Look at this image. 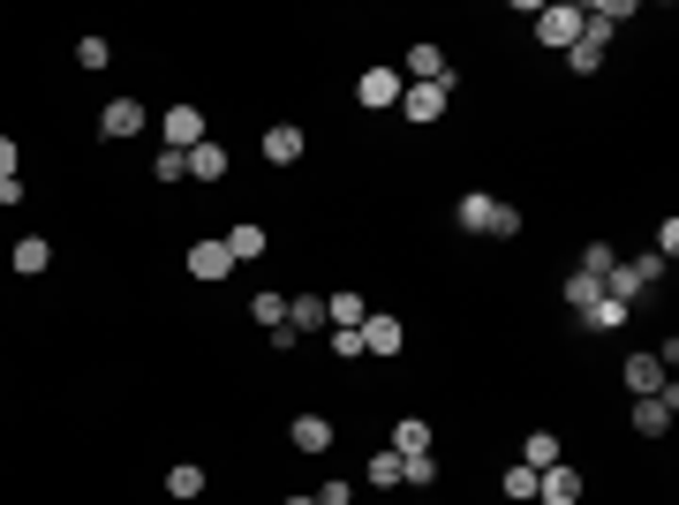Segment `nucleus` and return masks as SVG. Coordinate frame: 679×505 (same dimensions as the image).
I'll list each match as a JSON object with an SVG mask.
<instances>
[{
	"label": "nucleus",
	"instance_id": "obj_18",
	"mask_svg": "<svg viewBox=\"0 0 679 505\" xmlns=\"http://www.w3.org/2000/svg\"><path fill=\"white\" fill-rule=\"evenodd\" d=\"M219 242H227V256H234V264H250V256H264V242H272V234H264L257 219H242V227H227Z\"/></svg>",
	"mask_w": 679,
	"mask_h": 505
},
{
	"label": "nucleus",
	"instance_id": "obj_31",
	"mask_svg": "<svg viewBox=\"0 0 679 505\" xmlns=\"http://www.w3.org/2000/svg\"><path fill=\"white\" fill-rule=\"evenodd\" d=\"M250 317L264 325V333H272V325H288V295H257V302H250Z\"/></svg>",
	"mask_w": 679,
	"mask_h": 505
},
{
	"label": "nucleus",
	"instance_id": "obj_32",
	"mask_svg": "<svg viewBox=\"0 0 679 505\" xmlns=\"http://www.w3.org/2000/svg\"><path fill=\"white\" fill-rule=\"evenodd\" d=\"M333 355L340 362H363V325H333Z\"/></svg>",
	"mask_w": 679,
	"mask_h": 505
},
{
	"label": "nucleus",
	"instance_id": "obj_19",
	"mask_svg": "<svg viewBox=\"0 0 679 505\" xmlns=\"http://www.w3.org/2000/svg\"><path fill=\"white\" fill-rule=\"evenodd\" d=\"M596 302H604V280H589V272H566V309H574V325L589 317Z\"/></svg>",
	"mask_w": 679,
	"mask_h": 505
},
{
	"label": "nucleus",
	"instance_id": "obj_4",
	"mask_svg": "<svg viewBox=\"0 0 679 505\" xmlns=\"http://www.w3.org/2000/svg\"><path fill=\"white\" fill-rule=\"evenodd\" d=\"M144 122H152V114H144V98H106V106H98V136H106V144L144 136Z\"/></svg>",
	"mask_w": 679,
	"mask_h": 505
},
{
	"label": "nucleus",
	"instance_id": "obj_36",
	"mask_svg": "<svg viewBox=\"0 0 679 505\" xmlns=\"http://www.w3.org/2000/svg\"><path fill=\"white\" fill-rule=\"evenodd\" d=\"M0 181H15V144L0 136Z\"/></svg>",
	"mask_w": 679,
	"mask_h": 505
},
{
	"label": "nucleus",
	"instance_id": "obj_25",
	"mask_svg": "<svg viewBox=\"0 0 679 505\" xmlns=\"http://www.w3.org/2000/svg\"><path fill=\"white\" fill-rule=\"evenodd\" d=\"M627 317H635V309H619V302L604 295V302H596V309H589V317H582V333H619Z\"/></svg>",
	"mask_w": 679,
	"mask_h": 505
},
{
	"label": "nucleus",
	"instance_id": "obj_37",
	"mask_svg": "<svg viewBox=\"0 0 679 505\" xmlns=\"http://www.w3.org/2000/svg\"><path fill=\"white\" fill-rule=\"evenodd\" d=\"M288 505H317V498H288Z\"/></svg>",
	"mask_w": 679,
	"mask_h": 505
},
{
	"label": "nucleus",
	"instance_id": "obj_22",
	"mask_svg": "<svg viewBox=\"0 0 679 505\" xmlns=\"http://www.w3.org/2000/svg\"><path fill=\"white\" fill-rule=\"evenodd\" d=\"M363 475H370V491H400V453H393V445H385V453H370V467H363Z\"/></svg>",
	"mask_w": 679,
	"mask_h": 505
},
{
	"label": "nucleus",
	"instance_id": "obj_28",
	"mask_svg": "<svg viewBox=\"0 0 679 505\" xmlns=\"http://www.w3.org/2000/svg\"><path fill=\"white\" fill-rule=\"evenodd\" d=\"M106 61H114V45L98 39V31H91V39H76V69H91V76H98Z\"/></svg>",
	"mask_w": 679,
	"mask_h": 505
},
{
	"label": "nucleus",
	"instance_id": "obj_16",
	"mask_svg": "<svg viewBox=\"0 0 679 505\" xmlns=\"http://www.w3.org/2000/svg\"><path fill=\"white\" fill-rule=\"evenodd\" d=\"M288 438H295L302 453H333V415H317V408H310V415L288 422Z\"/></svg>",
	"mask_w": 679,
	"mask_h": 505
},
{
	"label": "nucleus",
	"instance_id": "obj_12",
	"mask_svg": "<svg viewBox=\"0 0 679 505\" xmlns=\"http://www.w3.org/2000/svg\"><path fill=\"white\" fill-rule=\"evenodd\" d=\"M45 264H53V242H45V234H23V242L8 250V272H15V280H39Z\"/></svg>",
	"mask_w": 679,
	"mask_h": 505
},
{
	"label": "nucleus",
	"instance_id": "obj_13",
	"mask_svg": "<svg viewBox=\"0 0 679 505\" xmlns=\"http://www.w3.org/2000/svg\"><path fill=\"white\" fill-rule=\"evenodd\" d=\"M400 347H408V333H400V317H363V355H385V362H393Z\"/></svg>",
	"mask_w": 679,
	"mask_h": 505
},
{
	"label": "nucleus",
	"instance_id": "obj_27",
	"mask_svg": "<svg viewBox=\"0 0 679 505\" xmlns=\"http://www.w3.org/2000/svg\"><path fill=\"white\" fill-rule=\"evenodd\" d=\"M325 317H333V325H363V295H355V287L325 295Z\"/></svg>",
	"mask_w": 679,
	"mask_h": 505
},
{
	"label": "nucleus",
	"instance_id": "obj_29",
	"mask_svg": "<svg viewBox=\"0 0 679 505\" xmlns=\"http://www.w3.org/2000/svg\"><path fill=\"white\" fill-rule=\"evenodd\" d=\"M612 264H619V250H612V242H589V250H582V264H574V272H589V280H604Z\"/></svg>",
	"mask_w": 679,
	"mask_h": 505
},
{
	"label": "nucleus",
	"instance_id": "obj_20",
	"mask_svg": "<svg viewBox=\"0 0 679 505\" xmlns=\"http://www.w3.org/2000/svg\"><path fill=\"white\" fill-rule=\"evenodd\" d=\"M393 453H400V461H416V453H430V422H424V415L393 422Z\"/></svg>",
	"mask_w": 679,
	"mask_h": 505
},
{
	"label": "nucleus",
	"instance_id": "obj_7",
	"mask_svg": "<svg viewBox=\"0 0 679 505\" xmlns=\"http://www.w3.org/2000/svg\"><path fill=\"white\" fill-rule=\"evenodd\" d=\"M536 39L566 53V45L582 39V8H566V0H552V8H536Z\"/></svg>",
	"mask_w": 679,
	"mask_h": 505
},
{
	"label": "nucleus",
	"instance_id": "obj_24",
	"mask_svg": "<svg viewBox=\"0 0 679 505\" xmlns=\"http://www.w3.org/2000/svg\"><path fill=\"white\" fill-rule=\"evenodd\" d=\"M288 325H295V333L325 325V295H288Z\"/></svg>",
	"mask_w": 679,
	"mask_h": 505
},
{
	"label": "nucleus",
	"instance_id": "obj_2",
	"mask_svg": "<svg viewBox=\"0 0 679 505\" xmlns=\"http://www.w3.org/2000/svg\"><path fill=\"white\" fill-rule=\"evenodd\" d=\"M657 280H665V256H635V264H627V256H619V264H612V272H604V295L619 302V309H635V302L649 295V287H657Z\"/></svg>",
	"mask_w": 679,
	"mask_h": 505
},
{
	"label": "nucleus",
	"instance_id": "obj_11",
	"mask_svg": "<svg viewBox=\"0 0 679 505\" xmlns=\"http://www.w3.org/2000/svg\"><path fill=\"white\" fill-rule=\"evenodd\" d=\"M619 378H627L635 400H649V392H665V385H672V370H665L657 355H627V370H619Z\"/></svg>",
	"mask_w": 679,
	"mask_h": 505
},
{
	"label": "nucleus",
	"instance_id": "obj_21",
	"mask_svg": "<svg viewBox=\"0 0 679 505\" xmlns=\"http://www.w3.org/2000/svg\"><path fill=\"white\" fill-rule=\"evenodd\" d=\"M205 483H212V475H205L197 461H174L167 467V498H205Z\"/></svg>",
	"mask_w": 679,
	"mask_h": 505
},
{
	"label": "nucleus",
	"instance_id": "obj_3",
	"mask_svg": "<svg viewBox=\"0 0 679 505\" xmlns=\"http://www.w3.org/2000/svg\"><path fill=\"white\" fill-rule=\"evenodd\" d=\"M453 84H461V76H446V84H408V91H400V114H408L416 128L446 122V106H453Z\"/></svg>",
	"mask_w": 679,
	"mask_h": 505
},
{
	"label": "nucleus",
	"instance_id": "obj_6",
	"mask_svg": "<svg viewBox=\"0 0 679 505\" xmlns=\"http://www.w3.org/2000/svg\"><path fill=\"white\" fill-rule=\"evenodd\" d=\"M446 76H453V61H446L430 39L408 45V61H400V84H446Z\"/></svg>",
	"mask_w": 679,
	"mask_h": 505
},
{
	"label": "nucleus",
	"instance_id": "obj_5",
	"mask_svg": "<svg viewBox=\"0 0 679 505\" xmlns=\"http://www.w3.org/2000/svg\"><path fill=\"white\" fill-rule=\"evenodd\" d=\"M679 415V385H665V392H649V400H635V438H665Z\"/></svg>",
	"mask_w": 679,
	"mask_h": 505
},
{
	"label": "nucleus",
	"instance_id": "obj_10",
	"mask_svg": "<svg viewBox=\"0 0 679 505\" xmlns=\"http://www.w3.org/2000/svg\"><path fill=\"white\" fill-rule=\"evenodd\" d=\"M536 498L544 505H582V467H544V475H536Z\"/></svg>",
	"mask_w": 679,
	"mask_h": 505
},
{
	"label": "nucleus",
	"instance_id": "obj_23",
	"mask_svg": "<svg viewBox=\"0 0 679 505\" xmlns=\"http://www.w3.org/2000/svg\"><path fill=\"white\" fill-rule=\"evenodd\" d=\"M219 173H227V151H219V144H197V151H189V181H219Z\"/></svg>",
	"mask_w": 679,
	"mask_h": 505
},
{
	"label": "nucleus",
	"instance_id": "obj_33",
	"mask_svg": "<svg viewBox=\"0 0 679 505\" xmlns=\"http://www.w3.org/2000/svg\"><path fill=\"white\" fill-rule=\"evenodd\" d=\"M152 173H159V181H181V173H189V151H159Z\"/></svg>",
	"mask_w": 679,
	"mask_h": 505
},
{
	"label": "nucleus",
	"instance_id": "obj_30",
	"mask_svg": "<svg viewBox=\"0 0 679 505\" xmlns=\"http://www.w3.org/2000/svg\"><path fill=\"white\" fill-rule=\"evenodd\" d=\"M400 483H408V491H430V483H438V461H430V453L400 461Z\"/></svg>",
	"mask_w": 679,
	"mask_h": 505
},
{
	"label": "nucleus",
	"instance_id": "obj_14",
	"mask_svg": "<svg viewBox=\"0 0 679 505\" xmlns=\"http://www.w3.org/2000/svg\"><path fill=\"white\" fill-rule=\"evenodd\" d=\"M400 69H363V84H355V98H363V106H400Z\"/></svg>",
	"mask_w": 679,
	"mask_h": 505
},
{
	"label": "nucleus",
	"instance_id": "obj_35",
	"mask_svg": "<svg viewBox=\"0 0 679 505\" xmlns=\"http://www.w3.org/2000/svg\"><path fill=\"white\" fill-rule=\"evenodd\" d=\"M347 498H355V483H340V475L325 483V491H317V505H347Z\"/></svg>",
	"mask_w": 679,
	"mask_h": 505
},
{
	"label": "nucleus",
	"instance_id": "obj_34",
	"mask_svg": "<svg viewBox=\"0 0 679 505\" xmlns=\"http://www.w3.org/2000/svg\"><path fill=\"white\" fill-rule=\"evenodd\" d=\"M649 256H665V264L679 256V219H657V250H649Z\"/></svg>",
	"mask_w": 679,
	"mask_h": 505
},
{
	"label": "nucleus",
	"instance_id": "obj_1",
	"mask_svg": "<svg viewBox=\"0 0 679 505\" xmlns=\"http://www.w3.org/2000/svg\"><path fill=\"white\" fill-rule=\"evenodd\" d=\"M453 227H461V234H491V242H513V234H521V211L499 204V197H483V189H468L461 204H453Z\"/></svg>",
	"mask_w": 679,
	"mask_h": 505
},
{
	"label": "nucleus",
	"instance_id": "obj_26",
	"mask_svg": "<svg viewBox=\"0 0 679 505\" xmlns=\"http://www.w3.org/2000/svg\"><path fill=\"white\" fill-rule=\"evenodd\" d=\"M499 491H506L513 505H529V498H536V467H521V461H513L506 475H499Z\"/></svg>",
	"mask_w": 679,
	"mask_h": 505
},
{
	"label": "nucleus",
	"instance_id": "obj_15",
	"mask_svg": "<svg viewBox=\"0 0 679 505\" xmlns=\"http://www.w3.org/2000/svg\"><path fill=\"white\" fill-rule=\"evenodd\" d=\"M257 151H264L272 167H295V159H302V128H295V122H272V128H264V144H257Z\"/></svg>",
	"mask_w": 679,
	"mask_h": 505
},
{
	"label": "nucleus",
	"instance_id": "obj_9",
	"mask_svg": "<svg viewBox=\"0 0 679 505\" xmlns=\"http://www.w3.org/2000/svg\"><path fill=\"white\" fill-rule=\"evenodd\" d=\"M227 272H234V256H227V242H189V280H205V287H219V280H227Z\"/></svg>",
	"mask_w": 679,
	"mask_h": 505
},
{
	"label": "nucleus",
	"instance_id": "obj_8",
	"mask_svg": "<svg viewBox=\"0 0 679 505\" xmlns=\"http://www.w3.org/2000/svg\"><path fill=\"white\" fill-rule=\"evenodd\" d=\"M159 136H167V151H197V144H205V114H197V106H167V114H159Z\"/></svg>",
	"mask_w": 679,
	"mask_h": 505
},
{
	"label": "nucleus",
	"instance_id": "obj_17",
	"mask_svg": "<svg viewBox=\"0 0 679 505\" xmlns=\"http://www.w3.org/2000/svg\"><path fill=\"white\" fill-rule=\"evenodd\" d=\"M566 461V445H558L552 430H529V438H521V467H536V475H544V467H558Z\"/></svg>",
	"mask_w": 679,
	"mask_h": 505
}]
</instances>
